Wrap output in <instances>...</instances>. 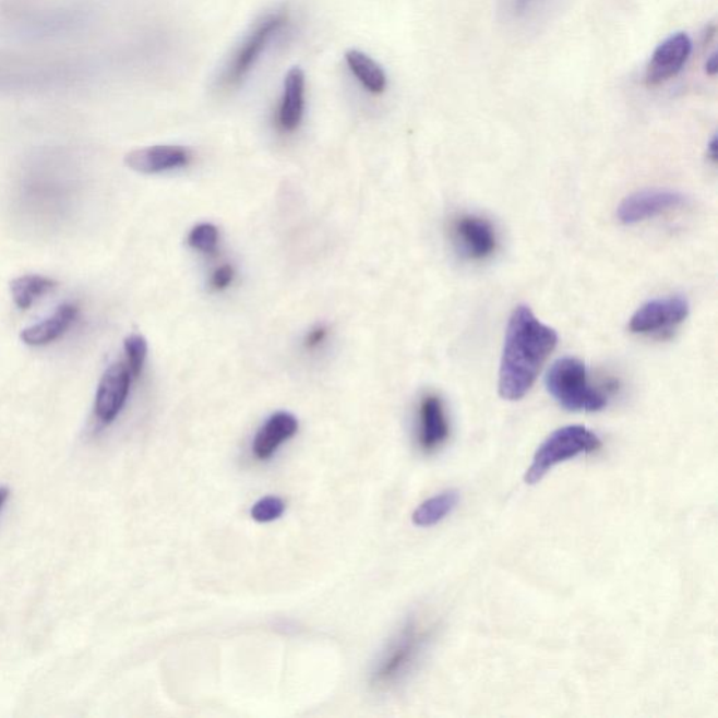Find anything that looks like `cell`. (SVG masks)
I'll return each mask as SVG.
<instances>
[{"mask_svg": "<svg viewBox=\"0 0 718 718\" xmlns=\"http://www.w3.org/2000/svg\"><path fill=\"white\" fill-rule=\"evenodd\" d=\"M108 57L96 51L34 47L0 49V96H44L81 91L98 81Z\"/></svg>", "mask_w": 718, "mask_h": 718, "instance_id": "cell-1", "label": "cell"}, {"mask_svg": "<svg viewBox=\"0 0 718 718\" xmlns=\"http://www.w3.org/2000/svg\"><path fill=\"white\" fill-rule=\"evenodd\" d=\"M327 336V331L323 326L314 328L311 333L308 334L307 340H304V346L308 348H314L321 346L324 342V338Z\"/></svg>", "mask_w": 718, "mask_h": 718, "instance_id": "cell-26", "label": "cell"}, {"mask_svg": "<svg viewBox=\"0 0 718 718\" xmlns=\"http://www.w3.org/2000/svg\"><path fill=\"white\" fill-rule=\"evenodd\" d=\"M687 204V196L680 191L648 189L626 196L619 205L618 219L623 225H636L656 218Z\"/></svg>", "mask_w": 718, "mask_h": 718, "instance_id": "cell-10", "label": "cell"}, {"mask_svg": "<svg viewBox=\"0 0 718 718\" xmlns=\"http://www.w3.org/2000/svg\"><path fill=\"white\" fill-rule=\"evenodd\" d=\"M10 496V490L9 487H0V511L3 510L4 504H7V501L9 500Z\"/></svg>", "mask_w": 718, "mask_h": 718, "instance_id": "cell-29", "label": "cell"}, {"mask_svg": "<svg viewBox=\"0 0 718 718\" xmlns=\"http://www.w3.org/2000/svg\"><path fill=\"white\" fill-rule=\"evenodd\" d=\"M132 379L134 376L125 361L111 363L103 373L93 407L98 426H110L120 416L130 395Z\"/></svg>", "mask_w": 718, "mask_h": 718, "instance_id": "cell-9", "label": "cell"}, {"mask_svg": "<svg viewBox=\"0 0 718 718\" xmlns=\"http://www.w3.org/2000/svg\"><path fill=\"white\" fill-rule=\"evenodd\" d=\"M304 106H307V77L301 68L294 67L284 77L283 96L278 106V127L284 132L297 131L302 122Z\"/></svg>", "mask_w": 718, "mask_h": 718, "instance_id": "cell-15", "label": "cell"}, {"mask_svg": "<svg viewBox=\"0 0 718 718\" xmlns=\"http://www.w3.org/2000/svg\"><path fill=\"white\" fill-rule=\"evenodd\" d=\"M57 285L56 279L44 277V275H22L10 283V294H12L14 304L22 311H27L39 298L56 289Z\"/></svg>", "mask_w": 718, "mask_h": 718, "instance_id": "cell-19", "label": "cell"}, {"mask_svg": "<svg viewBox=\"0 0 718 718\" xmlns=\"http://www.w3.org/2000/svg\"><path fill=\"white\" fill-rule=\"evenodd\" d=\"M100 16L96 0H0V29L37 46L86 37Z\"/></svg>", "mask_w": 718, "mask_h": 718, "instance_id": "cell-2", "label": "cell"}, {"mask_svg": "<svg viewBox=\"0 0 718 718\" xmlns=\"http://www.w3.org/2000/svg\"><path fill=\"white\" fill-rule=\"evenodd\" d=\"M693 43L690 34L675 33L654 49L650 62L646 69L648 86H658L680 75L683 67L690 61Z\"/></svg>", "mask_w": 718, "mask_h": 718, "instance_id": "cell-11", "label": "cell"}, {"mask_svg": "<svg viewBox=\"0 0 718 718\" xmlns=\"http://www.w3.org/2000/svg\"><path fill=\"white\" fill-rule=\"evenodd\" d=\"M432 636V626L410 618L388 642L371 672V686L385 691L395 686L415 668Z\"/></svg>", "mask_w": 718, "mask_h": 718, "instance_id": "cell-5", "label": "cell"}, {"mask_svg": "<svg viewBox=\"0 0 718 718\" xmlns=\"http://www.w3.org/2000/svg\"><path fill=\"white\" fill-rule=\"evenodd\" d=\"M285 508H287V505L279 496H264L253 505L252 518L260 524L274 523V520L282 518Z\"/></svg>", "mask_w": 718, "mask_h": 718, "instance_id": "cell-22", "label": "cell"}, {"mask_svg": "<svg viewBox=\"0 0 718 718\" xmlns=\"http://www.w3.org/2000/svg\"><path fill=\"white\" fill-rule=\"evenodd\" d=\"M707 155H709L711 161H717V137L713 136V140L707 146Z\"/></svg>", "mask_w": 718, "mask_h": 718, "instance_id": "cell-28", "label": "cell"}, {"mask_svg": "<svg viewBox=\"0 0 718 718\" xmlns=\"http://www.w3.org/2000/svg\"><path fill=\"white\" fill-rule=\"evenodd\" d=\"M459 501V491L456 490H446L444 493L431 496L415 511L412 523L421 528L440 524L454 513Z\"/></svg>", "mask_w": 718, "mask_h": 718, "instance_id": "cell-20", "label": "cell"}, {"mask_svg": "<svg viewBox=\"0 0 718 718\" xmlns=\"http://www.w3.org/2000/svg\"><path fill=\"white\" fill-rule=\"evenodd\" d=\"M687 314H690V302L685 298L678 295L657 298L637 309L629 323V328L632 333L642 336H662L685 322Z\"/></svg>", "mask_w": 718, "mask_h": 718, "instance_id": "cell-8", "label": "cell"}, {"mask_svg": "<svg viewBox=\"0 0 718 718\" xmlns=\"http://www.w3.org/2000/svg\"><path fill=\"white\" fill-rule=\"evenodd\" d=\"M287 9H275L263 14L234 48L215 77V91L230 93L243 85L275 38L288 26Z\"/></svg>", "mask_w": 718, "mask_h": 718, "instance_id": "cell-4", "label": "cell"}, {"mask_svg": "<svg viewBox=\"0 0 718 718\" xmlns=\"http://www.w3.org/2000/svg\"><path fill=\"white\" fill-rule=\"evenodd\" d=\"M454 236L460 252L471 260H484L495 252L493 225L480 216H460L454 224Z\"/></svg>", "mask_w": 718, "mask_h": 718, "instance_id": "cell-12", "label": "cell"}, {"mask_svg": "<svg viewBox=\"0 0 718 718\" xmlns=\"http://www.w3.org/2000/svg\"><path fill=\"white\" fill-rule=\"evenodd\" d=\"M191 152L183 146L156 145L142 147L125 156V165L136 173L156 175L190 164Z\"/></svg>", "mask_w": 718, "mask_h": 718, "instance_id": "cell-14", "label": "cell"}, {"mask_svg": "<svg viewBox=\"0 0 718 718\" xmlns=\"http://www.w3.org/2000/svg\"><path fill=\"white\" fill-rule=\"evenodd\" d=\"M234 268L230 265H223L216 270L213 275V285L216 289H225L229 287V284L234 282Z\"/></svg>", "mask_w": 718, "mask_h": 718, "instance_id": "cell-25", "label": "cell"}, {"mask_svg": "<svg viewBox=\"0 0 718 718\" xmlns=\"http://www.w3.org/2000/svg\"><path fill=\"white\" fill-rule=\"evenodd\" d=\"M602 441L584 426L559 428L543 441L535 452L532 465L525 474V483L538 484L554 466L574 457L594 454L601 450Z\"/></svg>", "mask_w": 718, "mask_h": 718, "instance_id": "cell-7", "label": "cell"}, {"mask_svg": "<svg viewBox=\"0 0 718 718\" xmlns=\"http://www.w3.org/2000/svg\"><path fill=\"white\" fill-rule=\"evenodd\" d=\"M79 309L76 304L63 303L46 321L24 328L20 338L29 347H44L59 340L72 324L76 322Z\"/></svg>", "mask_w": 718, "mask_h": 718, "instance_id": "cell-17", "label": "cell"}, {"mask_svg": "<svg viewBox=\"0 0 718 718\" xmlns=\"http://www.w3.org/2000/svg\"><path fill=\"white\" fill-rule=\"evenodd\" d=\"M189 243L204 253H213L218 244V229L211 224L195 226L189 235Z\"/></svg>", "mask_w": 718, "mask_h": 718, "instance_id": "cell-23", "label": "cell"}, {"mask_svg": "<svg viewBox=\"0 0 718 718\" xmlns=\"http://www.w3.org/2000/svg\"><path fill=\"white\" fill-rule=\"evenodd\" d=\"M451 434L444 403L436 395H427L418 408V445L432 454L445 444Z\"/></svg>", "mask_w": 718, "mask_h": 718, "instance_id": "cell-13", "label": "cell"}, {"mask_svg": "<svg viewBox=\"0 0 718 718\" xmlns=\"http://www.w3.org/2000/svg\"><path fill=\"white\" fill-rule=\"evenodd\" d=\"M125 348V363L134 379L140 378L144 371L145 361L147 357V343L141 334H131L124 342Z\"/></svg>", "mask_w": 718, "mask_h": 718, "instance_id": "cell-21", "label": "cell"}, {"mask_svg": "<svg viewBox=\"0 0 718 718\" xmlns=\"http://www.w3.org/2000/svg\"><path fill=\"white\" fill-rule=\"evenodd\" d=\"M718 69V62H717V53L713 52L709 58H707L706 61V73L709 76H716Z\"/></svg>", "mask_w": 718, "mask_h": 718, "instance_id": "cell-27", "label": "cell"}, {"mask_svg": "<svg viewBox=\"0 0 718 718\" xmlns=\"http://www.w3.org/2000/svg\"><path fill=\"white\" fill-rule=\"evenodd\" d=\"M554 328L540 322L530 308H515L506 326L503 357H501L499 393L505 400L516 402L526 396L539 376L546 359L558 346Z\"/></svg>", "mask_w": 718, "mask_h": 718, "instance_id": "cell-3", "label": "cell"}, {"mask_svg": "<svg viewBox=\"0 0 718 718\" xmlns=\"http://www.w3.org/2000/svg\"><path fill=\"white\" fill-rule=\"evenodd\" d=\"M346 62L348 68L361 86L372 95H382L387 87V76L375 59L359 49H348L346 52Z\"/></svg>", "mask_w": 718, "mask_h": 718, "instance_id": "cell-18", "label": "cell"}, {"mask_svg": "<svg viewBox=\"0 0 718 718\" xmlns=\"http://www.w3.org/2000/svg\"><path fill=\"white\" fill-rule=\"evenodd\" d=\"M546 387L560 406L570 411H601L608 397L588 381L587 368L577 358L555 361L546 376Z\"/></svg>", "mask_w": 718, "mask_h": 718, "instance_id": "cell-6", "label": "cell"}, {"mask_svg": "<svg viewBox=\"0 0 718 718\" xmlns=\"http://www.w3.org/2000/svg\"><path fill=\"white\" fill-rule=\"evenodd\" d=\"M298 428V420L291 412H275L254 436L253 455L255 459L260 462L272 459L279 447L297 434Z\"/></svg>", "mask_w": 718, "mask_h": 718, "instance_id": "cell-16", "label": "cell"}, {"mask_svg": "<svg viewBox=\"0 0 718 718\" xmlns=\"http://www.w3.org/2000/svg\"><path fill=\"white\" fill-rule=\"evenodd\" d=\"M542 0H504L505 13L511 19H524L538 7Z\"/></svg>", "mask_w": 718, "mask_h": 718, "instance_id": "cell-24", "label": "cell"}]
</instances>
